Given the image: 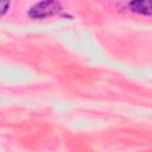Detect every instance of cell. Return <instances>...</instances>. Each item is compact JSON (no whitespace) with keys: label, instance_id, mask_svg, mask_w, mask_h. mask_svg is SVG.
I'll use <instances>...</instances> for the list:
<instances>
[{"label":"cell","instance_id":"cell-1","mask_svg":"<svg viewBox=\"0 0 152 152\" xmlns=\"http://www.w3.org/2000/svg\"><path fill=\"white\" fill-rule=\"evenodd\" d=\"M61 10V5L56 1H42L36 4L30 10V15L32 18H45L57 13Z\"/></svg>","mask_w":152,"mask_h":152},{"label":"cell","instance_id":"cell-2","mask_svg":"<svg viewBox=\"0 0 152 152\" xmlns=\"http://www.w3.org/2000/svg\"><path fill=\"white\" fill-rule=\"evenodd\" d=\"M128 6L133 12H137L139 14H145V15L152 14V1H150V0L131 1L128 4Z\"/></svg>","mask_w":152,"mask_h":152},{"label":"cell","instance_id":"cell-3","mask_svg":"<svg viewBox=\"0 0 152 152\" xmlns=\"http://www.w3.org/2000/svg\"><path fill=\"white\" fill-rule=\"evenodd\" d=\"M0 6H1V14H4V13L6 12V8H7V6H10V4H8V2H2Z\"/></svg>","mask_w":152,"mask_h":152}]
</instances>
